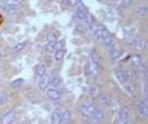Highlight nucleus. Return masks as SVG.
<instances>
[{
	"mask_svg": "<svg viewBox=\"0 0 148 124\" xmlns=\"http://www.w3.org/2000/svg\"><path fill=\"white\" fill-rule=\"evenodd\" d=\"M87 31L91 34V36L97 41V43H101V44L104 43V40L108 38V35L110 34L109 30H108V28L105 27L101 22H99L96 18H95V20L88 25Z\"/></svg>",
	"mask_w": 148,
	"mask_h": 124,
	"instance_id": "obj_3",
	"label": "nucleus"
},
{
	"mask_svg": "<svg viewBox=\"0 0 148 124\" xmlns=\"http://www.w3.org/2000/svg\"><path fill=\"white\" fill-rule=\"evenodd\" d=\"M134 13L138 17H148V3H143V4L136 5L135 9H134Z\"/></svg>",
	"mask_w": 148,
	"mask_h": 124,
	"instance_id": "obj_21",
	"label": "nucleus"
},
{
	"mask_svg": "<svg viewBox=\"0 0 148 124\" xmlns=\"http://www.w3.org/2000/svg\"><path fill=\"white\" fill-rule=\"evenodd\" d=\"M46 96L49 101L52 102H60L64 97V91L61 88H56V87L49 85L48 88L46 89Z\"/></svg>",
	"mask_w": 148,
	"mask_h": 124,
	"instance_id": "obj_11",
	"label": "nucleus"
},
{
	"mask_svg": "<svg viewBox=\"0 0 148 124\" xmlns=\"http://www.w3.org/2000/svg\"><path fill=\"white\" fill-rule=\"evenodd\" d=\"M113 74H114V78L117 80V83L120 84L121 87L125 85V84L130 83L127 78V73H126V67H122V66H116L114 70H113Z\"/></svg>",
	"mask_w": 148,
	"mask_h": 124,
	"instance_id": "obj_12",
	"label": "nucleus"
},
{
	"mask_svg": "<svg viewBox=\"0 0 148 124\" xmlns=\"http://www.w3.org/2000/svg\"><path fill=\"white\" fill-rule=\"evenodd\" d=\"M49 84H51V75H49V73L44 74L43 76L36 79V85H38L39 91L42 92H46V89L49 87Z\"/></svg>",
	"mask_w": 148,
	"mask_h": 124,
	"instance_id": "obj_18",
	"label": "nucleus"
},
{
	"mask_svg": "<svg viewBox=\"0 0 148 124\" xmlns=\"http://www.w3.org/2000/svg\"><path fill=\"white\" fill-rule=\"evenodd\" d=\"M95 109H96V104L94 101H91L90 98L82 100L78 105V112L82 117V119L90 120L92 117V114L95 112Z\"/></svg>",
	"mask_w": 148,
	"mask_h": 124,
	"instance_id": "obj_4",
	"label": "nucleus"
},
{
	"mask_svg": "<svg viewBox=\"0 0 148 124\" xmlns=\"http://www.w3.org/2000/svg\"><path fill=\"white\" fill-rule=\"evenodd\" d=\"M122 88L127 93V96H130L131 98L138 97V85H136V83H127L125 85H122Z\"/></svg>",
	"mask_w": 148,
	"mask_h": 124,
	"instance_id": "obj_19",
	"label": "nucleus"
},
{
	"mask_svg": "<svg viewBox=\"0 0 148 124\" xmlns=\"http://www.w3.org/2000/svg\"><path fill=\"white\" fill-rule=\"evenodd\" d=\"M123 62H127L131 68L139 71L142 68V66L144 65L146 60H144V57L140 53H133V54H127V57L125 58Z\"/></svg>",
	"mask_w": 148,
	"mask_h": 124,
	"instance_id": "obj_7",
	"label": "nucleus"
},
{
	"mask_svg": "<svg viewBox=\"0 0 148 124\" xmlns=\"http://www.w3.org/2000/svg\"><path fill=\"white\" fill-rule=\"evenodd\" d=\"M27 45H29V41H27V40L18 41V43H16L12 47V53H14V54L22 53V52L25 51L26 48H27Z\"/></svg>",
	"mask_w": 148,
	"mask_h": 124,
	"instance_id": "obj_22",
	"label": "nucleus"
},
{
	"mask_svg": "<svg viewBox=\"0 0 148 124\" xmlns=\"http://www.w3.org/2000/svg\"><path fill=\"white\" fill-rule=\"evenodd\" d=\"M83 124H96V123H92V122H90V120L83 119Z\"/></svg>",
	"mask_w": 148,
	"mask_h": 124,
	"instance_id": "obj_29",
	"label": "nucleus"
},
{
	"mask_svg": "<svg viewBox=\"0 0 148 124\" xmlns=\"http://www.w3.org/2000/svg\"><path fill=\"white\" fill-rule=\"evenodd\" d=\"M95 104L97 105V106L100 107V109H103V110H109V109H112V106H113V101H112V98H110V96L109 94H107V93H101L99 96V98L96 100V102Z\"/></svg>",
	"mask_w": 148,
	"mask_h": 124,
	"instance_id": "obj_14",
	"label": "nucleus"
},
{
	"mask_svg": "<svg viewBox=\"0 0 148 124\" xmlns=\"http://www.w3.org/2000/svg\"><path fill=\"white\" fill-rule=\"evenodd\" d=\"M87 89H88V98L94 102H96V100L99 98V96L103 93L97 80L96 81H88V83H87Z\"/></svg>",
	"mask_w": 148,
	"mask_h": 124,
	"instance_id": "obj_13",
	"label": "nucleus"
},
{
	"mask_svg": "<svg viewBox=\"0 0 148 124\" xmlns=\"http://www.w3.org/2000/svg\"><path fill=\"white\" fill-rule=\"evenodd\" d=\"M14 124H25V123H14Z\"/></svg>",
	"mask_w": 148,
	"mask_h": 124,
	"instance_id": "obj_31",
	"label": "nucleus"
},
{
	"mask_svg": "<svg viewBox=\"0 0 148 124\" xmlns=\"http://www.w3.org/2000/svg\"><path fill=\"white\" fill-rule=\"evenodd\" d=\"M126 44L134 51H144L147 48V41L138 35H131L126 39Z\"/></svg>",
	"mask_w": 148,
	"mask_h": 124,
	"instance_id": "obj_6",
	"label": "nucleus"
},
{
	"mask_svg": "<svg viewBox=\"0 0 148 124\" xmlns=\"http://www.w3.org/2000/svg\"><path fill=\"white\" fill-rule=\"evenodd\" d=\"M109 3L120 12H126L133 5L134 0H109Z\"/></svg>",
	"mask_w": 148,
	"mask_h": 124,
	"instance_id": "obj_16",
	"label": "nucleus"
},
{
	"mask_svg": "<svg viewBox=\"0 0 148 124\" xmlns=\"http://www.w3.org/2000/svg\"><path fill=\"white\" fill-rule=\"evenodd\" d=\"M16 120H17V114H16V111L13 109H10L1 114L0 124H14Z\"/></svg>",
	"mask_w": 148,
	"mask_h": 124,
	"instance_id": "obj_17",
	"label": "nucleus"
},
{
	"mask_svg": "<svg viewBox=\"0 0 148 124\" xmlns=\"http://www.w3.org/2000/svg\"><path fill=\"white\" fill-rule=\"evenodd\" d=\"M1 114H3V112H0V119H1Z\"/></svg>",
	"mask_w": 148,
	"mask_h": 124,
	"instance_id": "obj_32",
	"label": "nucleus"
},
{
	"mask_svg": "<svg viewBox=\"0 0 148 124\" xmlns=\"http://www.w3.org/2000/svg\"><path fill=\"white\" fill-rule=\"evenodd\" d=\"M49 75H51V84H49V85L62 89V87H64V80H62L61 75H60L59 73H49Z\"/></svg>",
	"mask_w": 148,
	"mask_h": 124,
	"instance_id": "obj_20",
	"label": "nucleus"
},
{
	"mask_svg": "<svg viewBox=\"0 0 148 124\" xmlns=\"http://www.w3.org/2000/svg\"><path fill=\"white\" fill-rule=\"evenodd\" d=\"M3 58V54H1V52H0V60H1Z\"/></svg>",
	"mask_w": 148,
	"mask_h": 124,
	"instance_id": "obj_30",
	"label": "nucleus"
},
{
	"mask_svg": "<svg viewBox=\"0 0 148 124\" xmlns=\"http://www.w3.org/2000/svg\"><path fill=\"white\" fill-rule=\"evenodd\" d=\"M103 73H104L103 60L99 56V53L95 49H92L88 53L86 65H84V74H86L87 81H96Z\"/></svg>",
	"mask_w": 148,
	"mask_h": 124,
	"instance_id": "obj_1",
	"label": "nucleus"
},
{
	"mask_svg": "<svg viewBox=\"0 0 148 124\" xmlns=\"http://www.w3.org/2000/svg\"><path fill=\"white\" fill-rule=\"evenodd\" d=\"M9 104V94L7 92H0V106H5Z\"/></svg>",
	"mask_w": 148,
	"mask_h": 124,
	"instance_id": "obj_28",
	"label": "nucleus"
},
{
	"mask_svg": "<svg viewBox=\"0 0 148 124\" xmlns=\"http://www.w3.org/2000/svg\"><path fill=\"white\" fill-rule=\"evenodd\" d=\"M135 111L142 119L148 120V101L144 100L143 97L136 98L135 101Z\"/></svg>",
	"mask_w": 148,
	"mask_h": 124,
	"instance_id": "obj_10",
	"label": "nucleus"
},
{
	"mask_svg": "<svg viewBox=\"0 0 148 124\" xmlns=\"http://www.w3.org/2000/svg\"><path fill=\"white\" fill-rule=\"evenodd\" d=\"M147 3H148V1H147Z\"/></svg>",
	"mask_w": 148,
	"mask_h": 124,
	"instance_id": "obj_33",
	"label": "nucleus"
},
{
	"mask_svg": "<svg viewBox=\"0 0 148 124\" xmlns=\"http://www.w3.org/2000/svg\"><path fill=\"white\" fill-rule=\"evenodd\" d=\"M9 85H10V88L12 89H20V88H22V87L25 85V79L17 78V79H14V80L10 81Z\"/></svg>",
	"mask_w": 148,
	"mask_h": 124,
	"instance_id": "obj_27",
	"label": "nucleus"
},
{
	"mask_svg": "<svg viewBox=\"0 0 148 124\" xmlns=\"http://www.w3.org/2000/svg\"><path fill=\"white\" fill-rule=\"evenodd\" d=\"M131 111L126 105H122L117 110V124H130Z\"/></svg>",
	"mask_w": 148,
	"mask_h": 124,
	"instance_id": "obj_9",
	"label": "nucleus"
},
{
	"mask_svg": "<svg viewBox=\"0 0 148 124\" xmlns=\"http://www.w3.org/2000/svg\"><path fill=\"white\" fill-rule=\"evenodd\" d=\"M47 73H48V71H47V67H46L44 63L39 62V63H36V65L34 66V75H35L36 79L40 78V76H43L44 74H47Z\"/></svg>",
	"mask_w": 148,
	"mask_h": 124,
	"instance_id": "obj_23",
	"label": "nucleus"
},
{
	"mask_svg": "<svg viewBox=\"0 0 148 124\" xmlns=\"http://www.w3.org/2000/svg\"><path fill=\"white\" fill-rule=\"evenodd\" d=\"M73 114L69 109L64 106H57L52 110L49 115V123L51 124H72Z\"/></svg>",
	"mask_w": 148,
	"mask_h": 124,
	"instance_id": "obj_2",
	"label": "nucleus"
},
{
	"mask_svg": "<svg viewBox=\"0 0 148 124\" xmlns=\"http://www.w3.org/2000/svg\"><path fill=\"white\" fill-rule=\"evenodd\" d=\"M65 54H66V48H65V39L64 38H59V40L56 41V45H55V51L51 54L53 61L56 63L61 62L64 60Z\"/></svg>",
	"mask_w": 148,
	"mask_h": 124,
	"instance_id": "obj_5",
	"label": "nucleus"
},
{
	"mask_svg": "<svg viewBox=\"0 0 148 124\" xmlns=\"http://www.w3.org/2000/svg\"><path fill=\"white\" fill-rule=\"evenodd\" d=\"M74 31H75V34H78V35H86L88 31H87V27L84 23L82 22H77L75 23V27H74Z\"/></svg>",
	"mask_w": 148,
	"mask_h": 124,
	"instance_id": "obj_26",
	"label": "nucleus"
},
{
	"mask_svg": "<svg viewBox=\"0 0 148 124\" xmlns=\"http://www.w3.org/2000/svg\"><path fill=\"white\" fill-rule=\"evenodd\" d=\"M79 0H61V9L62 10H73L78 5Z\"/></svg>",
	"mask_w": 148,
	"mask_h": 124,
	"instance_id": "obj_24",
	"label": "nucleus"
},
{
	"mask_svg": "<svg viewBox=\"0 0 148 124\" xmlns=\"http://www.w3.org/2000/svg\"><path fill=\"white\" fill-rule=\"evenodd\" d=\"M4 4L7 7H10V8H16V9H21V7L23 5L25 0H3Z\"/></svg>",
	"mask_w": 148,
	"mask_h": 124,
	"instance_id": "obj_25",
	"label": "nucleus"
},
{
	"mask_svg": "<svg viewBox=\"0 0 148 124\" xmlns=\"http://www.w3.org/2000/svg\"><path fill=\"white\" fill-rule=\"evenodd\" d=\"M88 14L90 12L87 9V7L79 0L78 5L73 9V18L75 20V22H84V20H86V17Z\"/></svg>",
	"mask_w": 148,
	"mask_h": 124,
	"instance_id": "obj_8",
	"label": "nucleus"
},
{
	"mask_svg": "<svg viewBox=\"0 0 148 124\" xmlns=\"http://www.w3.org/2000/svg\"><path fill=\"white\" fill-rule=\"evenodd\" d=\"M105 120H107V111H105V110H103V109H100V107L96 105L95 112L92 114L90 122L96 123V124H101V123H104Z\"/></svg>",
	"mask_w": 148,
	"mask_h": 124,
	"instance_id": "obj_15",
	"label": "nucleus"
}]
</instances>
